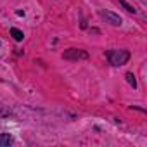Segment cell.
Here are the masks:
<instances>
[{
	"instance_id": "obj_8",
	"label": "cell",
	"mask_w": 147,
	"mask_h": 147,
	"mask_svg": "<svg viewBox=\"0 0 147 147\" xmlns=\"http://www.w3.org/2000/svg\"><path fill=\"white\" fill-rule=\"evenodd\" d=\"M119 4H121V5H123V7H125V9H126L128 12H135V7H131V5H128V4L125 2V0H119Z\"/></svg>"
},
{
	"instance_id": "obj_1",
	"label": "cell",
	"mask_w": 147,
	"mask_h": 147,
	"mask_svg": "<svg viewBox=\"0 0 147 147\" xmlns=\"http://www.w3.org/2000/svg\"><path fill=\"white\" fill-rule=\"evenodd\" d=\"M106 55H107V59H109V62L113 66H123L130 59V52L128 50H107Z\"/></svg>"
},
{
	"instance_id": "obj_2",
	"label": "cell",
	"mask_w": 147,
	"mask_h": 147,
	"mask_svg": "<svg viewBox=\"0 0 147 147\" xmlns=\"http://www.w3.org/2000/svg\"><path fill=\"white\" fill-rule=\"evenodd\" d=\"M62 57L69 59V61H78V59H88V54L85 50H80V49H67Z\"/></svg>"
},
{
	"instance_id": "obj_4",
	"label": "cell",
	"mask_w": 147,
	"mask_h": 147,
	"mask_svg": "<svg viewBox=\"0 0 147 147\" xmlns=\"http://www.w3.org/2000/svg\"><path fill=\"white\" fill-rule=\"evenodd\" d=\"M12 142H14L12 135H9V133H0V147H9Z\"/></svg>"
},
{
	"instance_id": "obj_7",
	"label": "cell",
	"mask_w": 147,
	"mask_h": 147,
	"mask_svg": "<svg viewBox=\"0 0 147 147\" xmlns=\"http://www.w3.org/2000/svg\"><path fill=\"white\" fill-rule=\"evenodd\" d=\"M126 80H128V83L135 88L137 87V80H135V76H133V73H126Z\"/></svg>"
},
{
	"instance_id": "obj_6",
	"label": "cell",
	"mask_w": 147,
	"mask_h": 147,
	"mask_svg": "<svg viewBox=\"0 0 147 147\" xmlns=\"http://www.w3.org/2000/svg\"><path fill=\"white\" fill-rule=\"evenodd\" d=\"M9 114H11V109L7 106H4V104H0V118H5Z\"/></svg>"
},
{
	"instance_id": "obj_5",
	"label": "cell",
	"mask_w": 147,
	"mask_h": 147,
	"mask_svg": "<svg viewBox=\"0 0 147 147\" xmlns=\"http://www.w3.org/2000/svg\"><path fill=\"white\" fill-rule=\"evenodd\" d=\"M11 35L14 36V40H16V42H21V40L24 38L23 31H21V30H18V28H12V30H11Z\"/></svg>"
},
{
	"instance_id": "obj_3",
	"label": "cell",
	"mask_w": 147,
	"mask_h": 147,
	"mask_svg": "<svg viewBox=\"0 0 147 147\" xmlns=\"http://www.w3.org/2000/svg\"><path fill=\"white\" fill-rule=\"evenodd\" d=\"M100 14V18L102 19H106L109 24H113V26H121V23H123V19L119 18V16H116L114 12H109V11H100L99 12Z\"/></svg>"
}]
</instances>
